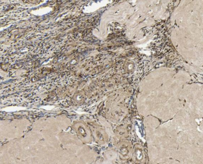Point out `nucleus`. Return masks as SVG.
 <instances>
[{
  "label": "nucleus",
  "mask_w": 203,
  "mask_h": 164,
  "mask_svg": "<svg viewBox=\"0 0 203 164\" xmlns=\"http://www.w3.org/2000/svg\"><path fill=\"white\" fill-rule=\"evenodd\" d=\"M135 156H136L137 161H141L143 158V153H142L141 149L138 148H136V149H135Z\"/></svg>",
  "instance_id": "f257e3e1"
},
{
  "label": "nucleus",
  "mask_w": 203,
  "mask_h": 164,
  "mask_svg": "<svg viewBox=\"0 0 203 164\" xmlns=\"http://www.w3.org/2000/svg\"><path fill=\"white\" fill-rule=\"evenodd\" d=\"M128 152L129 150L127 149V148H126V147H123V148H122L121 149V150H120V153H121L122 155L123 156H126L127 155V154H128Z\"/></svg>",
  "instance_id": "f03ea898"
},
{
  "label": "nucleus",
  "mask_w": 203,
  "mask_h": 164,
  "mask_svg": "<svg viewBox=\"0 0 203 164\" xmlns=\"http://www.w3.org/2000/svg\"><path fill=\"white\" fill-rule=\"evenodd\" d=\"M97 137L98 139L99 140L101 141H103V140H104V136H103V135L102 133H101V132L99 131H97Z\"/></svg>",
  "instance_id": "7ed1b4c3"
}]
</instances>
